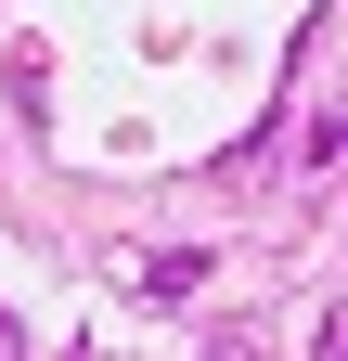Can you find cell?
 Segmentation results:
<instances>
[{"mask_svg": "<svg viewBox=\"0 0 348 361\" xmlns=\"http://www.w3.org/2000/svg\"><path fill=\"white\" fill-rule=\"evenodd\" d=\"M142 284H155V297H194V284H206V258H181V245H155V258H142Z\"/></svg>", "mask_w": 348, "mask_h": 361, "instance_id": "cell-1", "label": "cell"}, {"mask_svg": "<svg viewBox=\"0 0 348 361\" xmlns=\"http://www.w3.org/2000/svg\"><path fill=\"white\" fill-rule=\"evenodd\" d=\"M310 348H323V361H348V297L323 310V336H310Z\"/></svg>", "mask_w": 348, "mask_h": 361, "instance_id": "cell-2", "label": "cell"}, {"mask_svg": "<svg viewBox=\"0 0 348 361\" xmlns=\"http://www.w3.org/2000/svg\"><path fill=\"white\" fill-rule=\"evenodd\" d=\"M206 361H271V348H258V336H206Z\"/></svg>", "mask_w": 348, "mask_h": 361, "instance_id": "cell-3", "label": "cell"}, {"mask_svg": "<svg viewBox=\"0 0 348 361\" xmlns=\"http://www.w3.org/2000/svg\"><path fill=\"white\" fill-rule=\"evenodd\" d=\"M0 361H26V336H13V310H0Z\"/></svg>", "mask_w": 348, "mask_h": 361, "instance_id": "cell-4", "label": "cell"}, {"mask_svg": "<svg viewBox=\"0 0 348 361\" xmlns=\"http://www.w3.org/2000/svg\"><path fill=\"white\" fill-rule=\"evenodd\" d=\"M323 155H348V116H335V129H323Z\"/></svg>", "mask_w": 348, "mask_h": 361, "instance_id": "cell-5", "label": "cell"}]
</instances>
